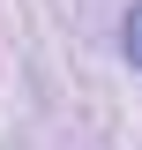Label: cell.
<instances>
[{"instance_id":"6da1fadb","label":"cell","mask_w":142,"mask_h":150,"mask_svg":"<svg viewBox=\"0 0 142 150\" xmlns=\"http://www.w3.org/2000/svg\"><path fill=\"white\" fill-rule=\"evenodd\" d=\"M120 53H127V68H142V8L120 15Z\"/></svg>"}]
</instances>
